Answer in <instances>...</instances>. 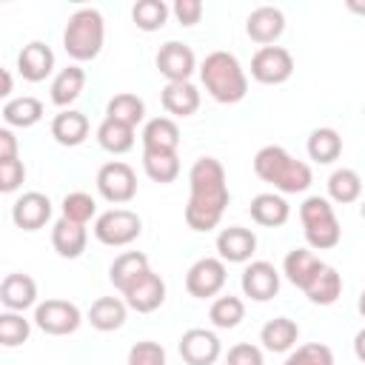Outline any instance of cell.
Here are the masks:
<instances>
[{
	"instance_id": "484cf974",
	"label": "cell",
	"mask_w": 365,
	"mask_h": 365,
	"mask_svg": "<svg viewBox=\"0 0 365 365\" xmlns=\"http://www.w3.org/2000/svg\"><path fill=\"white\" fill-rule=\"evenodd\" d=\"M297 339H299V325H297L294 319H288V317H274V319H268V322L262 325V331H259V342H262V348L271 351V354H285V351H291V348L297 345Z\"/></svg>"
},
{
	"instance_id": "ba28073f",
	"label": "cell",
	"mask_w": 365,
	"mask_h": 365,
	"mask_svg": "<svg viewBox=\"0 0 365 365\" xmlns=\"http://www.w3.org/2000/svg\"><path fill=\"white\" fill-rule=\"evenodd\" d=\"M83 322V314L68 299H46L34 305V325L48 336H66L74 334Z\"/></svg>"
},
{
	"instance_id": "b9f144b4",
	"label": "cell",
	"mask_w": 365,
	"mask_h": 365,
	"mask_svg": "<svg viewBox=\"0 0 365 365\" xmlns=\"http://www.w3.org/2000/svg\"><path fill=\"white\" fill-rule=\"evenodd\" d=\"M125 365H168L165 348L160 342H154V339H143V342L131 345Z\"/></svg>"
},
{
	"instance_id": "f6af8a7d",
	"label": "cell",
	"mask_w": 365,
	"mask_h": 365,
	"mask_svg": "<svg viewBox=\"0 0 365 365\" xmlns=\"http://www.w3.org/2000/svg\"><path fill=\"white\" fill-rule=\"evenodd\" d=\"M171 14L182 23V26H197L202 17V3L200 0H177L171 6Z\"/></svg>"
},
{
	"instance_id": "ffe728a7",
	"label": "cell",
	"mask_w": 365,
	"mask_h": 365,
	"mask_svg": "<svg viewBox=\"0 0 365 365\" xmlns=\"http://www.w3.org/2000/svg\"><path fill=\"white\" fill-rule=\"evenodd\" d=\"M0 302L9 308V311H17L23 314L26 308L37 305V282L29 277V274H9L3 282H0Z\"/></svg>"
},
{
	"instance_id": "f1b7e54d",
	"label": "cell",
	"mask_w": 365,
	"mask_h": 365,
	"mask_svg": "<svg viewBox=\"0 0 365 365\" xmlns=\"http://www.w3.org/2000/svg\"><path fill=\"white\" fill-rule=\"evenodd\" d=\"M3 120L11 128H31V125H37L43 120V103L37 97H31V94L11 97L3 106Z\"/></svg>"
},
{
	"instance_id": "ab89813d",
	"label": "cell",
	"mask_w": 365,
	"mask_h": 365,
	"mask_svg": "<svg viewBox=\"0 0 365 365\" xmlns=\"http://www.w3.org/2000/svg\"><path fill=\"white\" fill-rule=\"evenodd\" d=\"M60 208H63V217H66L68 222H77V225H86L91 217H97V202H94V197L86 194V191H71V194H66Z\"/></svg>"
},
{
	"instance_id": "44dd1931",
	"label": "cell",
	"mask_w": 365,
	"mask_h": 365,
	"mask_svg": "<svg viewBox=\"0 0 365 365\" xmlns=\"http://www.w3.org/2000/svg\"><path fill=\"white\" fill-rule=\"evenodd\" d=\"M88 245V231L86 225L68 222L66 217H60L51 225V248L63 257V259H77Z\"/></svg>"
},
{
	"instance_id": "603a6c76",
	"label": "cell",
	"mask_w": 365,
	"mask_h": 365,
	"mask_svg": "<svg viewBox=\"0 0 365 365\" xmlns=\"http://www.w3.org/2000/svg\"><path fill=\"white\" fill-rule=\"evenodd\" d=\"M160 103L171 117H191L200 108V88L185 80V83H165L160 91Z\"/></svg>"
},
{
	"instance_id": "4dcf8cb0",
	"label": "cell",
	"mask_w": 365,
	"mask_h": 365,
	"mask_svg": "<svg viewBox=\"0 0 365 365\" xmlns=\"http://www.w3.org/2000/svg\"><path fill=\"white\" fill-rule=\"evenodd\" d=\"M106 117H108V120H117V123H123V125L137 128V125L143 123V117H145V103H143L137 94H131V91H120V94H114V97L108 100Z\"/></svg>"
},
{
	"instance_id": "8fae6325",
	"label": "cell",
	"mask_w": 365,
	"mask_h": 365,
	"mask_svg": "<svg viewBox=\"0 0 365 365\" xmlns=\"http://www.w3.org/2000/svg\"><path fill=\"white\" fill-rule=\"evenodd\" d=\"M225 262L220 257H200L185 274V291L194 299H211L225 288Z\"/></svg>"
},
{
	"instance_id": "4316f807",
	"label": "cell",
	"mask_w": 365,
	"mask_h": 365,
	"mask_svg": "<svg viewBox=\"0 0 365 365\" xmlns=\"http://www.w3.org/2000/svg\"><path fill=\"white\" fill-rule=\"evenodd\" d=\"M143 151H177L180 128L171 117H154L143 125Z\"/></svg>"
},
{
	"instance_id": "9a60e30c",
	"label": "cell",
	"mask_w": 365,
	"mask_h": 365,
	"mask_svg": "<svg viewBox=\"0 0 365 365\" xmlns=\"http://www.w3.org/2000/svg\"><path fill=\"white\" fill-rule=\"evenodd\" d=\"M51 220V200L43 191H26L11 205V222L23 231H40Z\"/></svg>"
},
{
	"instance_id": "5b68a950",
	"label": "cell",
	"mask_w": 365,
	"mask_h": 365,
	"mask_svg": "<svg viewBox=\"0 0 365 365\" xmlns=\"http://www.w3.org/2000/svg\"><path fill=\"white\" fill-rule=\"evenodd\" d=\"M299 220H302V234L311 251H328L339 245L342 228L328 197H319V194L305 197L299 205Z\"/></svg>"
},
{
	"instance_id": "8d00e7d4",
	"label": "cell",
	"mask_w": 365,
	"mask_h": 365,
	"mask_svg": "<svg viewBox=\"0 0 365 365\" xmlns=\"http://www.w3.org/2000/svg\"><path fill=\"white\" fill-rule=\"evenodd\" d=\"M148 268V257L143 251H123L120 257H114L111 268H108V279L117 291H123L137 274H143Z\"/></svg>"
},
{
	"instance_id": "4fadbf2b",
	"label": "cell",
	"mask_w": 365,
	"mask_h": 365,
	"mask_svg": "<svg viewBox=\"0 0 365 365\" xmlns=\"http://www.w3.org/2000/svg\"><path fill=\"white\" fill-rule=\"evenodd\" d=\"M180 356L185 365H214L222 354V345H220V336L208 328H188L182 336H180V345H177Z\"/></svg>"
},
{
	"instance_id": "e575fe53",
	"label": "cell",
	"mask_w": 365,
	"mask_h": 365,
	"mask_svg": "<svg viewBox=\"0 0 365 365\" xmlns=\"http://www.w3.org/2000/svg\"><path fill=\"white\" fill-rule=\"evenodd\" d=\"M208 319H211V325L220 328V331L237 328V325L245 319V302H242L240 297H234V294H222V297H217V299L211 302Z\"/></svg>"
},
{
	"instance_id": "d4e9b609",
	"label": "cell",
	"mask_w": 365,
	"mask_h": 365,
	"mask_svg": "<svg viewBox=\"0 0 365 365\" xmlns=\"http://www.w3.org/2000/svg\"><path fill=\"white\" fill-rule=\"evenodd\" d=\"M125 314H128V308L120 297H97L88 308L86 319L91 322V328H97L103 334H111V331L125 325Z\"/></svg>"
},
{
	"instance_id": "2e32d148",
	"label": "cell",
	"mask_w": 365,
	"mask_h": 365,
	"mask_svg": "<svg viewBox=\"0 0 365 365\" xmlns=\"http://www.w3.org/2000/svg\"><path fill=\"white\" fill-rule=\"evenodd\" d=\"M257 251V234L242 225H228L217 234V254L222 262H251Z\"/></svg>"
},
{
	"instance_id": "8992f818",
	"label": "cell",
	"mask_w": 365,
	"mask_h": 365,
	"mask_svg": "<svg viewBox=\"0 0 365 365\" xmlns=\"http://www.w3.org/2000/svg\"><path fill=\"white\" fill-rule=\"evenodd\" d=\"M143 234V220L131 208H108L94 220V237L108 248H123Z\"/></svg>"
},
{
	"instance_id": "60d3db41",
	"label": "cell",
	"mask_w": 365,
	"mask_h": 365,
	"mask_svg": "<svg viewBox=\"0 0 365 365\" xmlns=\"http://www.w3.org/2000/svg\"><path fill=\"white\" fill-rule=\"evenodd\" d=\"M282 365H334V351L325 342H305L291 351Z\"/></svg>"
},
{
	"instance_id": "277c9868",
	"label": "cell",
	"mask_w": 365,
	"mask_h": 365,
	"mask_svg": "<svg viewBox=\"0 0 365 365\" xmlns=\"http://www.w3.org/2000/svg\"><path fill=\"white\" fill-rule=\"evenodd\" d=\"M106 43V20L97 9L83 6L77 9L63 31V48L74 63H88L103 51Z\"/></svg>"
},
{
	"instance_id": "6da1fadb",
	"label": "cell",
	"mask_w": 365,
	"mask_h": 365,
	"mask_svg": "<svg viewBox=\"0 0 365 365\" xmlns=\"http://www.w3.org/2000/svg\"><path fill=\"white\" fill-rule=\"evenodd\" d=\"M188 205H185V225L191 231H214L231 202L225 168L217 157H200L194 160L188 171Z\"/></svg>"
},
{
	"instance_id": "ac0fdd59",
	"label": "cell",
	"mask_w": 365,
	"mask_h": 365,
	"mask_svg": "<svg viewBox=\"0 0 365 365\" xmlns=\"http://www.w3.org/2000/svg\"><path fill=\"white\" fill-rule=\"evenodd\" d=\"M17 71L29 83H43L54 71V51L43 40H31L17 54Z\"/></svg>"
},
{
	"instance_id": "d6986e66",
	"label": "cell",
	"mask_w": 365,
	"mask_h": 365,
	"mask_svg": "<svg viewBox=\"0 0 365 365\" xmlns=\"http://www.w3.org/2000/svg\"><path fill=\"white\" fill-rule=\"evenodd\" d=\"M248 214H251V220H254L257 225H262V228H279V225L288 222V217H291V205L285 202L282 194L262 191V194H257V197L251 200Z\"/></svg>"
},
{
	"instance_id": "d590c367",
	"label": "cell",
	"mask_w": 365,
	"mask_h": 365,
	"mask_svg": "<svg viewBox=\"0 0 365 365\" xmlns=\"http://www.w3.org/2000/svg\"><path fill=\"white\" fill-rule=\"evenodd\" d=\"M362 194V177L354 168H336L328 177V197L339 205H351L356 202Z\"/></svg>"
},
{
	"instance_id": "83f0119b",
	"label": "cell",
	"mask_w": 365,
	"mask_h": 365,
	"mask_svg": "<svg viewBox=\"0 0 365 365\" xmlns=\"http://www.w3.org/2000/svg\"><path fill=\"white\" fill-rule=\"evenodd\" d=\"M83 86H86V71H83L77 63L60 68V71L54 74V80H51V103L60 106V108H68V106L80 97Z\"/></svg>"
},
{
	"instance_id": "f546056e",
	"label": "cell",
	"mask_w": 365,
	"mask_h": 365,
	"mask_svg": "<svg viewBox=\"0 0 365 365\" xmlns=\"http://www.w3.org/2000/svg\"><path fill=\"white\" fill-rule=\"evenodd\" d=\"M305 297L314 302V305H334L339 297H342V277L336 268L331 265H322V271L302 288Z\"/></svg>"
},
{
	"instance_id": "1f68e13d",
	"label": "cell",
	"mask_w": 365,
	"mask_h": 365,
	"mask_svg": "<svg viewBox=\"0 0 365 365\" xmlns=\"http://www.w3.org/2000/svg\"><path fill=\"white\" fill-rule=\"evenodd\" d=\"M305 148H308V157H311L314 163L328 165V163L339 160V154H342V137H339L334 128H314V131L308 134Z\"/></svg>"
},
{
	"instance_id": "ee69618b",
	"label": "cell",
	"mask_w": 365,
	"mask_h": 365,
	"mask_svg": "<svg viewBox=\"0 0 365 365\" xmlns=\"http://www.w3.org/2000/svg\"><path fill=\"white\" fill-rule=\"evenodd\" d=\"M225 365H265L262 359V351L251 342H237L228 348L225 354Z\"/></svg>"
},
{
	"instance_id": "30bf717a",
	"label": "cell",
	"mask_w": 365,
	"mask_h": 365,
	"mask_svg": "<svg viewBox=\"0 0 365 365\" xmlns=\"http://www.w3.org/2000/svg\"><path fill=\"white\" fill-rule=\"evenodd\" d=\"M120 294H123L125 308H131L137 314H151V311H157L165 302V282H163V277L157 271L145 268Z\"/></svg>"
},
{
	"instance_id": "52a82bcc",
	"label": "cell",
	"mask_w": 365,
	"mask_h": 365,
	"mask_svg": "<svg viewBox=\"0 0 365 365\" xmlns=\"http://www.w3.org/2000/svg\"><path fill=\"white\" fill-rule=\"evenodd\" d=\"M97 191L103 200L114 202V205H125L134 200L137 194V174L128 163L123 160H111V163H103L100 171H97Z\"/></svg>"
},
{
	"instance_id": "7c38bea8",
	"label": "cell",
	"mask_w": 365,
	"mask_h": 365,
	"mask_svg": "<svg viewBox=\"0 0 365 365\" xmlns=\"http://www.w3.org/2000/svg\"><path fill=\"white\" fill-rule=\"evenodd\" d=\"M154 63H157V71H160L168 83H185V80H191V74L197 71V57H194L191 46H185V43H180V40L163 43Z\"/></svg>"
},
{
	"instance_id": "7a4b0ae2",
	"label": "cell",
	"mask_w": 365,
	"mask_h": 365,
	"mask_svg": "<svg viewBox=\"0 0 365 365\" xmlns=\"http://www.w3.org/2000/svg\"><path fill=\"white\" fill-rule=\"evenodd\" d=\"M254 174L262 182H271L279 194H302L314 182L311 165L291 157L282 145H262L254 154Z\"/></svg>"
},
{
	"instance_id": "cb8c5ba5",
	"label": "cell",
	"mask_w": 365,
	"mask_h": 365,
	"mask_svg": "<svg viewBox=\"0 0 365 365\" xmlns=\"http://www.w3.org/2000/svg\"><path fill=\"white\" fill-rule=\"evenodd\" d=\"M51 137L66 145V148H74L80 143H86L88 137V117L83 111H74V108H63L60 114H54L51 120Z\"/></svg>"
},
{
	"instance_id": "74e56055",
	"label": "cell",
	"mask_w": 365,
	"mask_h": 365,
	"mask_svg": "<svg viewBox=\"0 0 365 365\" xmlns=\"http://www.w3.org/2000/svg\"><path fill=\"white\" fill-rule=\"evenodd\" d=\"M171 9L163 0H137L131 6V20L140 31H160L168 20Z\"/></svg>"
},
{
	"instance_id": "e0dca14e",
	"label": "cell",
	"mask_w": 365,
	"mask_h": 365,
	"mask_svg": "<svg viewBox=\"0 0 365 365\" xmlns=\"http://www.w3.org/2000/svg\"><path fill=\"white\" fill-rule=\"evenodd\" d=\"M245 31L254 43L274 46L285 31V14L277 6H257L245 20Z\"/></svg>"
},
{
	"instance_id": "7dc6e473",
	"label": "cell",
	"mask_w": 365,
	"mask_h": 365,
	"mask_svg": "<svg viewBox=\"0 0 365 365\" xmlns=\"http://www.w3.org/2000/svg\"><path fill=\"white\" fill-rule=\"evenodd\" d=\"M11 91H14V77L9 74V68L0 66V100H11Z\"/></svg>"
},
{
	"instance_id": "d6a6232c",
	"label": "cell",
	"mask_w": 365,
	"mask_h": 365,
	"mask_svg": "<svg viewBox=\"0 0 365 365\" xmlns=\"http://www.w3.org/2000/svg\"><path fill=\"white\" fill-rule=\"evenodd\" d=\"M143 171L160 185L174 182L180 177V157L177 151H143Z\"/></svg>"
},
{
	"instance_id": "9c48e42d",
	"label": "cell",
	"mask_w": 365,
	"mask_h": 365,
	"mask_svg": "<svg viewBox=\"0 0 365 365\" xmlns=\"http://www.w3.org/2000/svg\"><path fill=\"white\" fill-rule=\"evenodd\" d=\"M294 74V57L282 46H259L251 57V77L262 86H279L291 80Z\"/></svg>"
},
{
	"instance_id": "836d02e7",
	"label": "cell",
	"mask_w": 365,
	"mask_h": 365,
	"mask_svg": "<svg viewBox=\"0 0 365 365\" xmlns=\"http://www.w3.org/2000/svg\"><path fill=\"white\" fill-rule=\"evenodd\" d=\"M97 143H100V148L108 151V154H125V151L134 148V128L106 117V120L97 125Z\"/></svg>"
},
{
	"instance_id": "7bdbcfd3",
	"label": "cell",
	"mask_w": 365,
	"mask_h": 365,
	"mask_svg": "<svg viewBox=\"0 0 365 365\" xmlns=\"http://www.w3.org/2000/svg\"><path fill=\"white\" fill-rule=\"evenodd\" d=\"M26 182V165L23 160H3L0 163V194H14Z\"/></svg>"
},
{
	"instance_id": "3957f363",
	"label": "cell",
	"mask_w": 365,
	"mask_h": 365,
	"mask_svg": "<svg viewBox=\"0 0 365 365\" xmlns=\"http://www.w3.org/2000/svg\"><path fill=\"white\" fill-rule=\"evenodd\" d=\"M200 80L205 91L222 106H234L248 94V77L231 51H211L200 63Z\"/></svg>"
},
{
	"instance_id": "f35d334b",
	"label": "cell",
	"mask_w": 365,
	"mask_h": 365,
	"mask_svg": "<svg viewBox=\"0 0 365 365\" xmlns=\"http://www.w3.org/2000/svg\"><path fill=\"white\" fill-rule=\"evenodd\" d=\"M29 334H31V322H29L23 314H17V311L0 314V345H3V348H17V345H23V342L29 339Z\"/></svg>"
},
{
	"instance_id": "5bb4252c",
	"label": "cell",
	"mask_w": 365,
	"mask_h": 365,
	"mask_svg": "<svg viewBox=\"0 0 365 365\" xmlns=\"http://www.w3.org/2000/svg\"><path fill=\"white\" fill-rule=\"evenodd\" d=\"M240 285H242V294L251 297L254 302H268L279 291V271L265 259H254L242 268Z\"/></svg>"
},
{
	"instance_id": "bcb514c9",
	"label": "cell",
	"mask_w": 365,
	"mask_h": 365,
	"mask_svg": "<svg viewBox=\"0 0 365 365\" xmlns=\"http://www.w3.org/2000/svg\"><path fill=\"white\" fill-rule=\"evenodd\" d=\"M20 157V143L11 128H0V163L3 160H17Z\"/></svg>"
},
{
	"instance_id": "7402d4cb",
	"label": "cell",
	"mask_w": 365,
	"mask_h": 365,
	"mask_svg": "<svg viewBox=\"0 0 365 365\" xmlns=\"http://www.w3.org/2000/svg\"><path fill=\"white\" fill-rule=\"evenodd\" d=\"M322 259L311 251V248H294V251H288L285 254V259H282V274L288 277V282L291 285H297L299 291L322 271Z\"/></svg>"
}]
</instances>
